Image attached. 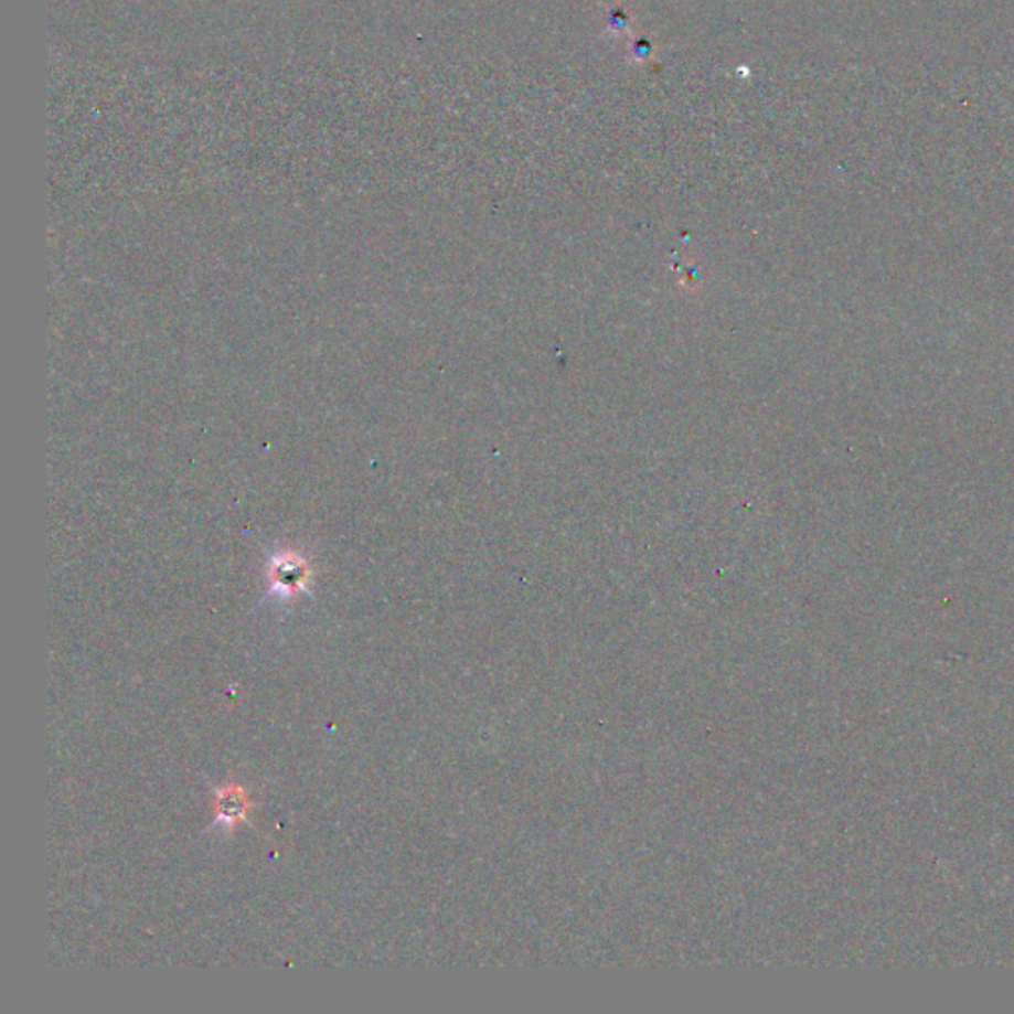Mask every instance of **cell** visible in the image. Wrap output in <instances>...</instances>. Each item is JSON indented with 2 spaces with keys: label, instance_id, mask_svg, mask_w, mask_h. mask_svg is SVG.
<instances>
[{
  "label": "cell",
  "instance_id": "obj_1",
  "mask_svg": "<svg viewBox=\"0 0 1014 1014\" xmlns=\"http://www.w3.org/2000/svg\"><path fill=\"white\" fill-rule=\"evenodd\" d=\"M256 801L252 799L250 792L242 782L231 781L223 782L221 787H214L213 797H211V809H213V829L221 831L231 836L238 824H248L250 822V811H254Z\"/></svg>",
  "mask_w": 1014,
  "mask_h": 1014
},
{
  "label": "cell",
  "instance_id": "obj_2",
  "mask_svg": "<svg viewBox=\"0 0 1014 1014\" xmlns=\"http://www.w3.org/2000/svg\"><path fill=\"white\" fill-rule=\"evenodd\" d=\"M310 567L308 563L296 555H280L274 557L268 567V583L271 595L280 599H293L300 593H306L310 585Z\"/></svg>",
  "mask_w": 1014,
  "mask_h": 1014
}]
</instances>
